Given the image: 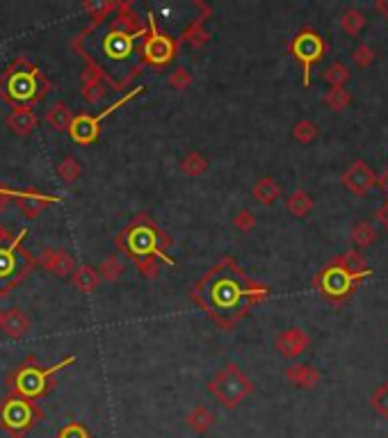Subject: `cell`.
I'll list each match as a JSON object with an SVG mask.
<instances>
[{"instance_id":"obj_25","label":"cell","mask_w":388,"mask_h":438,"mask_svg":"<svg viewBox=\"0 0 388 438\" xmlns=\"http://www.w3.org/2000/svg\"><path fill=\"white\" fill-rule=\"evenodd\" d=\"M322 288L327 295H343L350 290V279L336 265H332L327 272H322Z\"/></svg>"},{"instance_id":"obj_15","label":"cell","mask_w":388,"mask_h":438,"mask_svg":"<svg viewBox=\"0 0 388 438\" xmlns=\"http://www.w3.org/2000/svg\"><path fill=\"white\" fill-rule=\"evenodd\" d=\"M309 343L311 341H309L306 331H302V329L293 327V329H286V331L279 334L274 345H277V350H279V354H281V357H286V359H297L300 354L306 352Z\"/></svg>"},{"instance_id":"obj_7","label":"cell","mask_w":388,"mask_h":438,"mask_svg":"<svg viewBox=\"0 0 388 438\" xmlns=\"http://www.w3.org/2000/svg\"><path fill=\"white\" fill-rule=\"evenodd\" d=\"M44 418V411L39 409L37 402L16 398V395H7L0 400V429L10 438L26 436L39 420Z\"/></svg>"},{"instance_id":"obj_42","label":"cell","mask_w":388,"mask_h":438,"mask_svg":"<svg viewBox=\"0 0 388 438\" xmlns=\"http://www.w3.org/2000/svg\"><path fill=\"white\" fill-rule=\"evenodd\" d=\"M377 219L382 221V224L388 228V203H384L382 208H379V212H377Z\"/></svg>"},{"instance_id":"obj_4","label":"cell","mask_w":388,"mask_h":438,"mask_svg":"<svg viewBox=\"0 0 388 438\" xmlns=\"http://www.w3.org/2000/svg\"><path fill=\"white\" fill-rule=\"evenodd\" d=\"M51 92V80L46 73L30 64L26 57H14L0 73V98L14 107H35Z\"/></svg>"},{"instance_id":"obj_39","label":"cell","mask_w":388,"mask_h":438,"mask_svg":"<svg viewBox=\"0 0 388 438\" xmlns=\"http://www.w3.org/2000/svg\"><path fill=\"white\" fill-rule=\"evenodd\" d=\"M233 226L240 230V233H251L256 226V217L251 210H240L233 217Z\"/></svg>"},{"instance_id":"obj_14","label":"cell","mask_w":388,"mask_h":438,"mask_svg":"<svg viewBox=\"0 0 388 438\" xmlns=\"http://www.w3.org/2000/svg\"><path fill=\"white\" fill-rule=\"evenodd\" d=\"M377 183V178H375V173L373 169L368 167L366 162H354L352 167L343 173V185L350 189L352 194H357V196H363V194H368L370 189L375 187Z\"/></svg>"},{"instance_id":"obj_22","label":"cell","mask_w":388,"mask_h":438,"mask_svg":"<svg viewBox=\"0 0 388 438\" xmlns=\"http://www.w3.org/2000/svg\"><path fill=\"white\" fill-rule=\"evenodd\" d=\"M71 281H73V286H76V290L89 295V292L96 290L98 283H101V276H98V269H94V267L78 265L76 269H73Z\"/></svg>"},{"instance_id":"obj_9","label":"cell","mask_w":388,"mask_h":438,"mask_svg":"<svg viewBox=\"0 0 388 438\" xmlns=\"http://www.w3.org/2000/svg\"><path fill=\"white\" fill-rule=\"evenodd\" d=\"M146 37H144V44H142V60H144V67H155V69H162L167 67V64L174 62V57L178 55V39H174L167 32H162L158 28V23H155V14L148 12L146 16Z\"/></svg>"},{"instance_id":"obj_26","label":"cell","mask_w":388,"mask_h":438,"mask_svg":"<svg viewBox=\"0 0 388 438\" xmlns=\"http://www.w3.org/2000/svg\"><path fill=\"white\" fill-rule=\"evenodd\" d=\"M251 194H254V199L258 201V203L270 205V203H274L279 196H281V187H279V183H277L274 178L265 176V178H261L258 183L254 185Z\"/></svg>"},{"instance_id":"obj_40","label":"cell","mask_w":388,"mask_h":438,"mask_svg":"<svg viewBox=\"0 0 388 438\" xmlns=\"http://www.w3.org/2000/svg\"><path fill=\"white\" fill-rule=\"evenodd\" d=\"M354 62H357L359 64V67H363V69H366V67H370V64H373L375 62V51H373V48H370L368 44H361L359 48H357V51H354Z\"/></svg>"},{"instance_id":"obj_16","label":"cell","mask_w":388,"mask_h":438,"mask_svg":"<svg viewBox=\"0 0 388 438\" xmlns=\"http://www.w3.org/2000/svg\"><path fill=\"white\" fill-rule=\"evenodd\" d=\"M7 128L12 130L14 135L19 137H28L37 130L39 126V117L35 110H30V107H14V110L5 117Z\"/></svg>"},{"instance_id":"obj_11","label":"cell","mask_w":388,"mask_h":438,"mask_svg":"<svg viewBox=\"0 0 388 438\" xmlns=\"http://www.w3.org/2000/svg\"><path fill=\"white\" fill-rule=\"evenodd\" d=\"M290 51H293V55L297 57V60L304 64V82L309 85L311 64L318 62L322 57V53H325V44H322V39L316 35V32L304 30V32H300V35L293 39Z\"/></svg>"},{"instance_id":"obj_33","label":"cell","mask_w":388,"mask_h":438,"mask_svg":"<svg viewBox=\"0 0 388 438\" xmlns=\"http://www.w3.org/2000/svg\"><path fill=\"white\" fill-rule=\"evenodd\" d=\"M325 80L329 82V85H332V89L343 87L345 82L350 80V69L345 67L343 62H334L332 67H329V69L325 71Z\"/></svg>"},{"instance_id":"obj_3","label":"cell","mask_w":388,"mask_h":438,"mask_svg":"<svg viewBox=\"0 0 388 438\" xmlns=\"http://www.w3.org/2000/svg\"><path fill=\"white\" fill-rule=\"evenodd\" d=\"M171 242L174 240L169 237V233H164L144 212L130 219V224L117 235V249L126 253L146 279L158 276L160 265H176V260L164 253V249L171 247Z\"/></svg>"},{"instance_id":"obj_5","label":"cell","mask_w":388,"mask_h":438,"mask_svg":"<svg viewBox=\"0 0 388 438\" xmlns=\"http://www.w3.org/2000/svg\"><path fill=\"white\" fill-rule=\"evenodd\" d=\"M71 363H76L73 354L64 357L62 361H57L51 368H44L39 363V359L30 354V357L23 359L19 366L12 370V375L7 377V393L16 395V398L30 400V402L46 398L53 388V377L67 366H71Z\"/></svg>"},{"instance_id":"obj_1","label":"cell","mask_w":388,"mask_h":438,"mask_svg":"<svg viewBox=\"0 0 388 438\" xmlns=\"http://www.w3.org/2000/svg\"><path fill=\"white\" fill-rule=\"evenodd\" d=\"M144 37L146 21L135 12L133 0H123L114 12L89 21L73 37L71 48L82 55L85 71L103 78L107 87L126 89L144 69Z\"/></svg>"},{"instance_id":"obj_17","label":"cell","mask_w":388,"mask_h":438,"mask_svg":"<svg viewBox=\"0 0 388 438\" xmlns=\"http://www.w3.org/2000/svg\"><path fill=\"white\" fill-rule=\"evenodd\" d=\"M0 329L14 338V341H21V338H26L32 329V320L30 315L23 308H7L3 313V322H0Z\"/></svg>"},{"instance_id":"obj_19","label":"cell","mask_w":388,"mask_h":438,"mask_svg":"<svg viewBox=\"0 0 388 438\" xmlns=\"http://www.w3.org/2000/svg\"><path fill=\"white\" fill-rule=\"evenodd\" d=\"M286 379L300 388H316L320 384L322 375L313 366H304V363H295L286 370Z\"/></svg>"},{"instance_id":"obj_12","label":"cell","mask_w":388,"mask_h":438,"mask_svg":"<svg viewBox=\"0 0 388 438\" xmlns=\"http://www.w3.org/2000/svg\"><path fill=\"white\" fill-rule=\"evenodd\" d=\"M37 265L51 272L53 276H71L76 269V260L67 249H57V247H46L37 256Z\"/></svg>"},{"instance_id":"obj_6","label":"cell","mask_w":388,"mask_h":438,"mask_svg":"<svg viewBox=\"0 0 388 438\" xmlns=\"http://www.w3.org/2000/svg\"><path fill=\"white\" fill-rule=\"evenodd\" d=\"M28 235V228H21L19 235L12 237V242L0 244V299L10 295L37 267V256L23 249V237Z\"/></svg>"},{"instance_id":"obj_34","label":"cell","mask_w":388,"mask_h":438,"mask_svg":"<svg viewBox=\"0 0 388 438\" xmlns=\"http://www.w3.org/2000/svg\"><path fill=\"white\" fill-rule=\"evenodd\" d=\"M318 126L313 121H309V119H304V121H300V123H295V128H293V137L297 139V142L300 144H311L313 139L318 137Z\"/></svg>"},{"instance_id":"obj_36","label":"cell","mask_w":388,"mask_h":438,"mask_svg":"<svg viewBox=\"0 0 388 438\" xmlns=\"http://www.w3.org/2000/svg\"><path fill=\"white\" fill-rule=\"evenodd\" d=\"M167 82H169V87H171V89H176V92H185V89L194 82V76H192V73H189L187 69L178 67V69H174V71L169 73Z\"/></svg>"},{"instance_id":"obj_28","label":"cell","mask_w":388,"mask_h":438,"mask_svg":"<svg viewBox=\"0 0 388 438\" xmlns=\"http://www.w3.org/2000/svg\"><path fill=\"white\" fill-rule=\"evenodd\" d=\"M288 210H290L295 217H306V214L311 212L313 208V199L309 196V192H304V189H297V192H293L290 196H288Z\"/></svg>"},{"instance_id":"obj_37","label":"cell","mask_w":388,"mask_h":438,"mask_svg":"<svg viewBox=\"0 0 388 438\" xmlns=\"http://www.w3.org/2000/svg\"><path fill=\"white\" fill-rule=\"evenodd\" d=\"M370 407H373L377 413H382V416L388 418V382H384L373 393V398H370Z\"/></svg>"},{"instance_id":"obj_32","label":"cell","mask_w":388,"mask_h":438,"mask_svg":"<svg viewBox=\"0 0 388 438\" xmlns=\"http://www.w3.org/2000/svg\"><path fill=\"white\" fill-rule=\"evenodd\" d=\"M352 240L359 249L361 247H370L377 240V230L373 228V224H368V221H361V224L352 228Z\"/></svg>"},{"instance_id":"obj_41","label":"cell","mask_w":388,"mask_h":438,"mask_svg":"<svg viewBox=\"0 0 388 438\" xmlns=\"http://www.w3.org/2000/svg\"><path fill=\"white\" fill-rule=\"evenodd\" d=\"M12 199H14V192H12V189L0 187V210H5L7 201H12Z\"/></svg>"},{"instance_id":"obj_24","label":"cell","mask_w":388,"mask_h":438,"mask_svg":"<svg viewBox=\"0 0 388 438\" xmlns=\"http://www.w3.org/2000/svg\"><path fill=\"white\" fill-rule=\"evenodd\" d=\"M336 267L341 269L348 279H361L363 274H368V265L359 251H348L341 260L336 263Z\"/></svg>"},{"instance_id":"obj_18","label":"cell","mask_w":388,"mask_h":438,"mask_svg":"<svg viewBox=\"0 0 388 438\" xmlns=\"http://www.w3.org/2000/svg\"><path fill=\"white\" fill-rule=\"evenodd\" d=\"M201 16H196V19L189 23V26L183 30V35H180L178 39V44H187V46H192V48H203L205 44H208V32H205L203 28V23L205 19L210 16V7L208 5H201Z\"/></svg>"},{"instance_id":"obj_43","label":"cell","mask_w":388,"mask_h":438,"mask_svg":"<svg viewBox=\"0 0 388 438\" xmlns=\"http://www.w3.org/2000/svg\"><path fill=\"white\" fill-rule=\"evenodd\" d=\"M375 10H377V12H382V14H384V19H388V3H377V5H375Z\"/></svg>"},{"instance_id":"obj_10","label":"cell","mask_w":388,"mask_h":438,"mask_svg":"<svg viewBox=\"0 0 388 438\" xmlns=\"http://www.w3.org/2000/svg\"><path fill=\"white\" fill-rule=\"evenodd\" d=\"M142 92H144V87H142V85H137L135 89H130V92H126L121 98H117V101H114L110 107H105L103 112L94 114V117H92V114H76L67 133L71 135L73 142L80 144V146L94 144L96 139H98V135H101V123H103L107 117H110V114H112L114 110H119V107H123L128 101H133V98H137Z\"/></svg>"},{"instance_id":"obj_2","label":"cell","mask_w":388,"mask_h":438,"mask_svg":"<svg viewBox=\"0 0 388 438\" xmlns=\"http://www.w3.org/2000/svg\"><path fill=\"white\" fill-rule=\"evenodd\" d=\"M265 297L267 288L251 281L228 256L205 272L189 290V299L199 304L226 331H231Z\"/></svg>"},{"instance_id":"obj_38","label":"cell","mask_w":388,"mask_h":438,"mask_svg":"<svg viewBox=\"0 0 388 438\" xmlns=\"http://www.w3.org/2000/svg\"><path fill=\"white\" fill-rule=\"evenodd\" d=\"M57 438H92V434L82 423H67L57 432Z\"/></svg>"},{"instance_id":"obj_45","label":"cell","mask_w":388,"mask_h":438,"mask_svg":"<svg viewBox=\"0 0 388 438\" xmlns=\"http://www.w3.org/2000/svg\"><path fill=\"white\" fill-rule=\"evenodd\" d=\"M3 313H5V311H3V306H0V322H3Z\"/></svg>"},{"instance_id":"obj_8","label":"cell","mask_w":388,"mask_h":438,"mask_svg":"<svg viewBox=\"0 0 388 438\" xmlns=\"http://www.w3.org/2000/svg\"><path fill=\"white\" fill-rule=\"evenodd\" d=\"M208 391L224 404L226 409H235L240 407V402H245L251 395L254 384L235 363H226V366L210 379Z\"/></svg>"},{"instance_id":"obj_27","label":"cell","mask_w":388,"mask_h":438,"mask_svg":"<svg viewBox=\"0 0 388 438\" xmlns=\"http://www.w3.org/2000/svg\"><path fill=\"white\" fill-rule=\"evenodd\" d=\"M205 169H208V160L203 158V155L199 151H189L183 160H180V171L185 173V176H201V173H205Z\"/></svg>"},{"instance_id":"obj_30","label":"cell","mask_w":388,"mask_h":438,"mask_svg":"<svg viewBox=\"0 0 388 438\" xmlns=\"http://www.w3.org/2000/svg\"><path fill=\"white\" fill-rule=\"evenodd\" d=\"M82 173V164L80 160H76L73 155H67L60 164H57V176H60L64 183H76Z\"/></svg>"},{"instance_id":"obj_13","label":"cell","mask_w":388,"mask_h":438,"mask_svg":"<svg viewBox=\"0 0 388 438\" xmlns=\"http://www.w3.org/2000/svg\"><path fill=\"white\" fill-rule=\"evenodd\" d=\"M16 205H19V210L26 214V217H39L41 212H44L48 205L57 203L60 199L53 194H46V192H39V189L30 187V189H23V192H14V199Z\"/></svg>"},{"instance_id":"obj_44","label":"cell","mask_w":388,"mask_h":438,"mask_svg":"<svg viewBox=\"0 0 388 438\" xmlns=\"http://www.w3.org/2000/svg\"><path fill=\"white\" fill-rule=\"evenodd\" d=\"M7 237H10V230L3 228V224H0V244H7Z\"/></svg>"},{"instance_id":"obj_21","label":"cell","mask_w":388,"mask_h":438,"mask_svg":"<svg viewBox=\"0 0 388 438\" xmlns=\"http://www.w3.org/2000/svg\"><path fill=\"white\" fill-rule=\"evenodd\" d=\"M215 420H217V418H215V413L208 407H203V404H196V407L185 416L187 427L192 429V432H196V434L210 432L212 425H215Z\"/></svg>"},{"instance_id":"obj_20","label":"cell","mask_w":388,"mask_h":438,"mask_svg":"<svg viewBox=\"0 0 388 438\" xmlns=\"http://www.w3.org/2000/svg\"><path fill=\"white\" fill-rule=\"evenodd\" d=\"M107 89H110V87L105 85L103 78H98V76H94V73H89V71H82V76H80V92H82V96H85L87 103L103 101V98L107 96Z\"/></svg>"},{"instance_id":"obj_29","label":"cell","mask_w":388,"mask_h":438,"mask_svg":"<svg viewBox=\"0 0 388 438\" xmlns=\"http://www.w3.org/2000/svg\"><path fill=\"white\" fill-rule=\"evenodd\" d=\"M123 263L119 256H107V258L98 265V276H101V281H110V283H114V281H119L121 274H123Z\"/></svg>"},{"instance_id":"obj_35","label":"cell","mask_w":388,"mask_h":438,"mask_svg":"<svg viewBox=\"0 0 388 438\" xmlns=\"http://www.w3.org/2000/svg\"><path fill=\"white\" fill-rule=\"evenodd\" d=\"M325 103L329 105V110L341 112L350 105V92L345 87H336V89H332V92H327Z\"/></svg>"},{"instance_id":"obj_23","label":"cell","mask_w":388,"mask_h":438,"mask_svg":"<svg viewBox=\"0 0 388 438\" xmlns=\"http://www.w3.org/2000/svg\"><path fill=\"white\" fill-rule=\"evenodd\" d=\"M73 117H76V114H73V110L67 103H55L51 110L46 112V123L53 130H57V133H67Z\"/></svg>"},{"instance_id":"obj_31","label":"cell","mask_w":388,"mask_h":438,"mask_svg":"<svg viewBox=\"0 0 388 438\" xmlns=\"http://www.w3.org/2000/svg\"><path fill=\"white\" fill-rule=\"evenodd\" d=\"M363 26H366V16H363V12L354 10V7H350L348 12L343 14L341 19V28L348 32L350 37H357L359 32L363 30Z\"/></svg>"}]
</instances>
